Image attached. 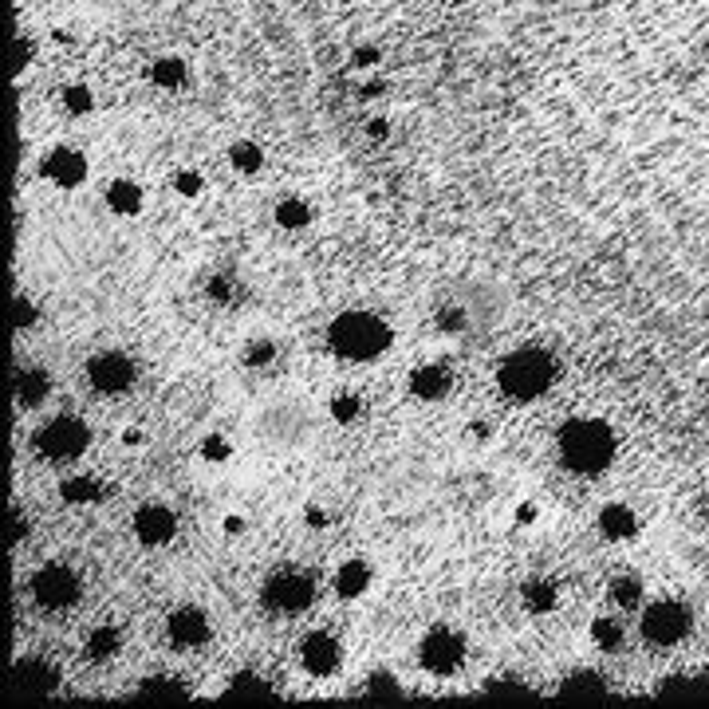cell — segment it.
<instances>
[{"label": "cell", "mask_w": 709, "mask_h": 709, "mask_svg": "<svg viewBox=\"0 0 709 709\" xmlns=\"http://www.w3.org/2000/svg\"><path fill=\"white\" fill-rule=\"evenodd\" d=\"M560 457L576 473H603L611 465V457H615L611 426H603L595 418H572L560 430Z\"/></svg>", "instance_id": "1"}, {"label": "cell", "mask_w": 709, "mask_h": 709, "mask_svg": "<svg viewBox=\"0 0 709 709\" xmlns=\"http://www.w3.org/2000/svg\"><path fill=\"white\" fill-rule=\"evenodd\" d=\"M327 339H331V347L343 359H359L363 363V359H375V355L387 351L390 327L379 316H371V312H347V316H339L331 323Z\"/></svg>", "instance_id": "2"}, {"label": "cell", "mask_w": 709, "mask_h": 709, "mask_svg": "<svg viewBox=\"0 0 709 709\" xmlns=\"http://www.w3.org/2000/svg\"><path fill=\"white\" fill-rule=\"evenodd\" d=\"M501 390L516 398V402H532V398H540L544 390L552 387V379H556V363H552V355L548 351H536V347H524V351H516L509 355L505 363H501Z\"/></svg>", "instance_id": "3"}, {"label": "cell", "mask_w": 709, "mask_h": 709, "mask_svg": "<svg viewBox=\"0 0 709 709\" xmlns=\"http://www.w3.org/2000/svg\"><path fill=\"white\" fill-rule=\"evenodd\" d=\"M690 627H694V615H690V607L678 603V599H658L654 607L643 611V635H646V643H654V646L682 643V639L690 635Z\"/></svg>", "instance_id": "4"}, {"label": "cell", "mask_w": 709, "mask_h": 709, "mask_svg": "<svg viewBox=\"0 0 709 709\" xmlns=\"http://www.w3.org/2000/svg\"><path fill=\"white\" fill-rule=\"evenodd\" d=\"M87 446H91V430H87L79 418H71V414L44 422L40 434H36V450L44 453L48 461H71V457H79Z\"/></svg>", "instance_id": "5"}, {"label": "cell", "mask_w": 709, "mask_h": 709, "mask_svg": "<svg viewBox=\"0 0 709 709\" xmlns=\"http://www.w3.org/2000/svg\"><path fill=\"white\" fill-rule=\"evenodd\" d=\"M316 599V580L304 572H280L264 583V607L284 611V615H300L308 611Z\"/></svg>", "instance_id": "6"}, {"label": "cell", "mask_w": 709, "mask_h": 709, "mask_svg": "<svg viewBox=\"0 0 709 709\" xmlns=\"http://www.w3.org/2000/svg\"><path fill=\"white\" fill-rule=\"evenodd\" d=\"M32 599L44 611H64V607H71L79 599V576L71 568H64V564H48L32 580Z\"/></svg>", "instance_id": "7"}, {"label": "cell", "mask_w": 709, "mask_h": 709, "mask_svg": "<svg viewBox=\"0 0 709 709\" xmlns=\"http://www.w3.org/2000/svg\"><path fill=\"white\" fill-rule=\"evenodd\" d=\"M87 379L99 394H119L134 383V363L119 351H107V355H95L87 363Z\"/></svg>", "instance_id": "8"}, {"label": "cell", "mask_w": 709, "mask_h": 709, "mask_svg": "<svg viewBox=\"0 0 709 709\" xmlns=\"http://www.w3.org/2000/svg\"><path fill=\"white\" fill-rule=\"evenodd\" d=\"M461 658H465L461 635H453L446 627H438V631L426 635V643H422V666H426V670H434V674H453V670L461 666Z\"/></svg>", "instance_id": "9"}, {"label": "cell", "mask_w": 709, "mask_h": 709, "mask_svg": "<svg viewBox=\"0 0 709 709\" xmlns=\"http://www.w3.org/2000/svg\"><path fill=\"white\" fill-rule=\"evenodd\" d=\"M339 658H343L339 643H335L331 635H323V631L308 635V639L300 643V662H304L308 674H320V678L335 674V670H339Z\"/></svg>", "instance_id": "10"}, {"label": "cell", "mask_w": 709, "mask_h": 709, "mask_svg": "<svg viewBox=\"0 0 709 709\" xmlns=\"http://www.w3.org/2000/svg\"><path fill=\"white\" fill-rule=\"evenodd\" d=\"M209 635H213V627H209L205 611L182 607V611L170 615V639H174L178 646H205L209 643Z\"/></svg>", "instance_id": "11"}, {"label": "cell", "mask_w": 709, "mask_h": 709, "mask_svg": "<svg viewBox=\"0 0 709 709\" xmlns=\"http://www.w3.org/2000/svg\"><path fill=\"white\" fill-rule=\"evenodd\" d=\"M44 174H48L56 186L71 190V186H79V182H83L87 162H83V154H79V150H67V146H60V150H52V154H48Z\"/></svg>", "instance_id": "12"}, {"label": "cell", "mask_w": 709, "mask_h": 709, "mask_svg": "<svg viewBox=\"0 0 709 709\" xmlns=\"http://www.w3.org/2000/svg\"><path fill=\"white\" fill-rule=\"evenodd\" d=\"M134 528H138V540H142V544H166L178 524H174V513H170V509L146 505V509H138V516H134Z\"/></svg>", "instance_id": "13"}, {"label": "cell", "mask_w": 709, "mask_h": 709, "mask_svg": "<svg viewBox=\"0 0 709 709\" xmlns=\"http://www.w3.org/2000/svg\"><path fill=\"white\" fill-rule=\"evenodd\" d=\"M304 434H312V422L300 410H272L264 418V438L268 442H300Z\"/></svg>", "instance_id": "14"}, {"label": "cell", "mask_w": 709, "mask_h": 709, "mask_svg": "<svg viewBox=\"0 0 709 709\" xmlns=\"http://www.w3.org/2000/svg\"><path fill=\"white\" fill-rule=\"evenodd\" d=\"M12 678H16L20 690H32V694H48V690L60 686V670H56L52 662H44V658H28V662H20V666L12 670Z\"/></svg>", "instance_id": "15"}, {"label": "cell", "mask_w": 709, "mask_h": 709, "mask_svg": "<svg viewBox=\"0 0 709 709\" xmlns=\"http://www.w3.org/2000/svg\"><path fill=\"white\" fill-rule=\"evenodd\" d=\"M367 583H371V568H367L363 560H351V564H343V568L335 572V591H339L343 599L363 595V591H367Z\"/></svg>", "instance_id": "16"}, {"label": "cell", "mask_w": 709, "mask_h": 709, "mask_svg": "<svg viewBox=\"0 0 709 709\" xmlns=\"http://www.w3.org/2000/svg\"><path fill=\"white\" fill-rule=\"evenodd\" d=\"M48 375L40 371V367H28V371H20V379H16V398H20V406H40L44 398H48Z\"/></svg>", "instance_id": "17"}, {"label": "cell", "mask_w": 709, "mask_h": 709, "mask_svg": "<svg viewBox=\"0 0 709 709\" xmlns=\"http://www.w3.org/2000/svg\"><path fill=\"white\" fill-rule=\"evenodd\" d=\"M410 390L418 394V398H442L446 390H450V375L442 371V367H418L414 371V379H410Z\"/></svg>", "instance_id": "18"}, {"label": "cell", "mask_w": 709, "mask_h": 709, "mask_svg": "<svg viewBox=\"0 0 709 709\" xmlns=\"http://www.w3.org/2000/svg\"><path fill=\"white\" fill-rule=\"evenodd\" d=\"M599 528L607 540H627V536H635V513L623 505H607L599 516Z\"/></svg>", "instance_id": "19"}, {"label": "cell", "mask_w": 709, "mask_h": 709, "mask_svg": "<svg viewBox=\"0 0 709 709\" xmlns=\"http://www.w3.org/2000/svg\"><path fill=\"white\" fill-rule=\"evenodd\" d=\"M119 631L115 627H99V631H91V639H87V654L95 658V662H103V658H111L115 650H119Z\"/></svg>", "instance_id": "20"}, {"label": "cell", "mask_w": 709, "mask_h": 709, "mask_svg": "<svg viewBox=\"0 0 709 709\" xmlns=\"http://www.w3.org/2000/svg\"><path fill=\"white\" fill-rule=\"evenodd\" d=\"M107 201H111V209H115V213H138L142 194H138L130 182H115V186L107 190Z\"/></svg>", "instance_id": "21"}, {"label": "cell", "mask_w": 709, "mask_h": 709, "mask_svg": "<svg viewBox=\"0 0 709 709\" xmlns=\"http://www.w3.org/2000/svg\"><path fill=\"white\" fill-rule=\"evenodd\" d=\"M524 603L536 607V611H552V607H556V587L544 580H532L524 587Z\"/></svg>", "instance_id": "22"}, {"label": "cell", "mask_w": 709, "mask_h": 709, "mask_svg": "<svg viewBox=\"0 0 709 709\" xmlns=\"http://www.w3.org/2000/svg\"><path fill=\"white\" fill-rule=\"evenodd\" d=\"M150 75H154L158 87H182V83H186V67H182V60H158Z\"/></svg>", "instance_id": "23"}, {"label": "cell", "mask_w": 709, "mask_h": 709, "mask_svg": "<svg viewBox=\"0 0 709 709\" xmlns=\"http://www.w3.org/2000/svg\"><path fill=\"white\" fill-rule=\"evenodd\" d=\"M64 497L71 505H83V501H99V485L91 477H71L64 481Z\"/></svg>", "instance_id": "24"}, {"label": "cell", "mask_w": 709, "mask_h": 709, "mask_svg": "<svg viewBox=\"0 0 709 709\" xmlns=\"http://www.w3.org/2000/svg\"><path fill=\"white\" fill-rule=\"evenodd\" d=\"M591 635H595V643L603 646V650H615V646H623V623L599 619V623H591Z\"/></svg>", "instance_id": "25"}, {"label": "cell", "mask_w": 709, "mask_h": 709, "mask_svg": "<svg viewBox=\"0 0 709 709\" xmlns=\"http://www.w3.org/2000/svg\"><path fill=\"white\" fill-rule=\"evenodd\" d=\"M142 694H154V698H186V682L182 678H154L142 686Z\"/></svg>", "instance_id": "26"}, {"label": "cell", "mask_w": 709, "mask_h": 709, "mask_svg": "<svg viewBox=\"0 0 709 709\" xmlns=\"http://www.w3.org/2000/svg\"><path fill=\"white\" fill-rule=\"evenodd\" d=\"M611 599H615L619 607H635V603L643 599V587H639V580H631V576H627V580H615L611 583Z\"/></svg>", "instance_id": "27"}, {"label": "cell", "mask_w": 709, "mask_h": 709, "mask_svg": "<svg viewBox=\"0 0 709 709\" xmlns=\"http://www.w3.org/2000/svg\"><path fill=\"white\" fill-rule=\"evenodd\" d=\"M276 217H280V225H288V229H296V225H308V221H312V209H308L304 201H284Z\"/></svg>", "instance_id": "28"}, {"label": "cell", "mask_w": 709, "mask_h": 709, "mask_svg": "<svg viewBox=\"0 0 709 709\" xmlns=\"http://www.w3.org/2000/svg\"><path fill=\"white\" fill-rule=\"evenodd\" d=\"M91 103H95V99H91V91H87V87H67L64 91V107L71 111V115H87V111H91Z\"/></svg>", "instance_id": "29"}, {"label": "cell", "mask_w": 709, "mask_h": 709, "mask_svg": "<svg viewBox=\"0 0 709 709\" xmlns=\"http://www.w3.org/2000/svg\"><path fill=\"white\" fill-rule=\"evenodd\" d=\"M233 694H264L268 698L272 690H268V682H260L257 674H237L233 678Z\"/></svg>", "instance_id": "30"}, {"label": "cell", "mask_w": 709, "mask_h": 709, "mask_svg": "<svg viewBox=\"0 0 709 709\" xmlns=\"http://www.w3.org/2000/svg\"><path fill=\"white\" fill-rule=\"evenodd\" d=\"M233 166H237V170H257V166H260L257 146H249V142H241V146L233 150Z\"/></svg>", "instance_id": "31"}, {"label": "cell", "mask_w": 709, "mask_h": 709, "mask_svg": "<svg viewBox=\"0 0 709 709\" xmlns=\"http://www.w3.org/2000/svg\"><path fill=\"white\" fill-rule=\"evenodd\" d=\"M560 690H568V694H572V690H603V678H599V674H576V678H568Z\"/></svg>", "instance_id": "32"}, {"label": "cell", "mask_w": 709, "mask_h": 709, "mask_svg": "<svg viewBox=\"0 0 709 709\" xmlns=\"http://www.w3.org/2000/svg\"><path fill=\"white\" fill-rule=\"evenodd\" d=\"M367 690H371V694H398L387 674H383V678H371V682H367Z\"/></svg>", "instance_id": "33"}, {"label": "cell", "mask_w": 709, "mask_h": 709, "mask_svg": "<svg viewBox=\"0 0 709 709\" xmlns=\"http://www.w3.org/2000/svg\"><path fill=\"white\" fill-rule=\"evenodd\" d=\"M32 316H36V312H32V304H28V300H16V327L32 323Z\"/></svg>", "instance_id": "34"}, {"label": "cell", "mask_w": 709, "mask_h": 709, "mask_svg": "<svg viewBox=\"0 0 709 709\" xmlns=\"http://www.w3.org/2000/svg\"><path fill=\"white\" fill-rule=\"evenodd\" d=\"M355 410H359V406H355V398H335V414H339V418H351Z\"/></svg>", "instance_id": "35"}, {"label": "cell", "mask_w": 709, "mask_h": 709, "mask_svg": "<svg viewBox=\"0 0 709 709\" xmlns=\"http://www.w3.org/2000/svg\"><path fill=\"white\" fill-rule=\"evenodd\" d=\"M268 359H272V347H268V343H257V347L249 351V363H268Z\"/></svg>", "instance_id": "36"}, {"label": "cell", "mask_w": 709, "mask_h": 709, "mask_svg": "<svg viewBox=\"0 0 709 709\" xmlns=\"http://www.w3.org/2000/svg\"><path fill=\"white\" fill-rule=\"evenodd\" d=\"M12 524H16V528H12V540H20V536L28 532V520H20V513H16L12 516Z\"/></svg>", "instance_id": "37"}]
</instances>
